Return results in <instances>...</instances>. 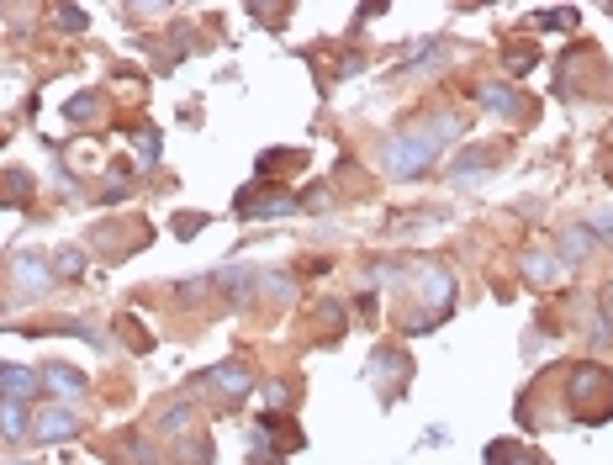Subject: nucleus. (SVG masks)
<instances>
[{
	"instance_id": "nucleus-30",
	"label": "nucleus",
	"mask_w": 613,
	"mask_h": 465,
	"mask_svg": "<svg viewBox=\"0 0 613 465\" xmlns=\"http://www.w3.org/2000/svg\"><path fill=\"white\" fill-rule=\"evenodd\" d=\"M207 222H212L207 212H185V217H175V233L180 238H196V228H207Z\"/></svg>"
},
{
	"instance_id": "nucleus-31",
	"label": "nucleus",
	"mask_w": 613,
	"mask_h": 465,
	"mask_svg": "<svg viewBox=\"0 0 613 465\" xmlns=\"http://www.w3.org/2000/svg\"><path fill=\"white\" fill-rule=\"evenodd\" d=\"M534 69V48H508V74H529Z\"/></svg>"
},
{
	"instance_id": "nucleus-11",
	"label": "nucleus",
	"mask_w": 613,
	"mask_h": 465,
	"mask_svg": "<svg viewBox=\"0 0 613 465\" xmlns=\"http://www.w3.org/2000/svg\"><path fill=\"white\" fill-rule=\"evenodd\" d=\"M212 286L228 296V302H249V296L259 291V270H244V265H228L212 275Z\"/></svg>"
},
{
	"instance_id": "nucleus-17",
	"label": "nucleus",
	"mask_w": 613,
	"mask_h": 465,
	"mask_svg": "<svg viewBox=\"0 0 613 465\" xmlns=\"http://www.w3.org/2000/svg\"><path fill=\"white\" fill-rule=\"evenodd\" d=\"M460 127H466V122H460L455 111H439V117H423L418 122V138H429L434 148H444L450 138H460Z\"/></svg>"
},
{
	"instance_id": "nucleus-27",
	"label": "nucleus",
	"mask_w": 613,
	"mask_h": 465,
	"mask_svg": "<svg viewBox=\"0 0 613 465\" xmlns=\"http://www.w3.org/2000/svg\"><path fill=\"white\" fill-rule=\"evenodd\" d=\"M307 154H270V159H259V170L265 175H286V170H302Z\"/></svg>"
},
{
	"instance_id": "nucleus-24",
	"label": "nucleus",
	"mask_w": 613,
	"mask_h": 465,
	"mask_svg": "<svg viewBox=\"0 0 613 465\" xmlns=\"http://www.w3.org/2000/svg\"><path fill=\"white\" fill-rule=\"evenodd\" d=\"M133 154H138V170H154V164H159V133H154V127L133 133Z\"/></svg>"
},
{
	"instance_id": "nucleus-2",
	"label": "nucleus",
	"mask_w": 613,
	"mask_h": 465,
	"mask_svg": "<svg viewBox=\"0 0 613 465\" xmlns=\"http://www.w3.org/2000/svg\"><path fill=\"white\" fill-rule=\"evenodd\" d=\"M566 402L577 407V418L582 423H608L592 402H603V407H613V386H608V376H603V365H592V360H582L577 370L566 376Z\"/></svg>"
},
{
	"instance_id": "nucleus-39",
	"label": "nucleus",
	"mask_w": 613,
	"mask_h": 465,
	"mask_svg": "<svg viewBox=\"0 0 613 465\" xmlns=\"http://www.w3.org/2000/svg\"><path fill=\"white\" fill-rule=\"evenodd\" d=\"M603 302H608V307H613V281H608V286H603Z\"/></svg>"
},
{
	"instance_id": "nucleus-34",
	"label": "nucleus",
	"mask_w": 613,
	"mask_h": 465,
	"mask_svg": "<svg viewBox=\"0 0 613 465\" xmlns=\"http://www.w3.org/2000/svg\"><path fill=\"white\" fill-rule=\"evenodd\" d=\"M207 286L212 281H185V286H175V296H180V302H196V296H207Z\"/></svg>"
},
{
	"instance_id": "nucleus-12",
	"label": "nucleus",
	"mask_w": 613,
	"mask_h": 465,
	"mask_svg": "<svg viewBox=\"0 0 613 465\" xmlns=\"http://www.w3.org/2000/svg\"><path fill=\"white\" fill-rule=\"evenodd\" d=\"M487 465H550L534 444H518V439H492L487 444Z\"/></svg>"
},
{
	"instance_id": "nucleus-38",
	"label": "nucleus",
	"mask_w": 613,
	"mask_h": 465,
	"mask_svg": "<svg viewBox=\"0 0 613 465\" xmlns=\"http://www.w3.org/2000/svg\"><path fill=\"white\" fill-rule=\"evenodd\" d=\"M249 465H281V455H259V450H254V455H249Z\"/></svg>"
},
{
	"instance_id": "nucleus-19",
	"label": "nucleus",
	"mask_w": 613,
	"mask_h": 465,
	"mask_svg": "<svg viewBox=\"0 0 613 465\" xmlns=\"http://www.w3.org/2000/svg\"><path fill=\"white\" fill-rule=\"evenodd\" d=\"M518 270H524V281H534V286L555 281V259L545 249H524V254H518Z\"/></svg>"
},
{
	"instance_id": "nucleus-22",
	"label": "nucleus",
	"mask_w": 613,
	"mask_h": 465,
	"mask_svg": "<svg viewBox=\"0 0 613 465\" xmlns=\"http://www.w3.org/2000/svg\"><path fill=\"white\" fill-rule=\"evenodd\" d=\"M191 423H196V407L191 402H175V407H164V413H159V429L164 434H185Z\"/></svg>"
},
{
	"instance_id": "nucleus-26",
	"label": "nucleus",
	"mask_w": 613,
	"mask_h": 465,
	"mask_svg": "<svg viewBox=\"0 0 613 465\" xmlns=\"http://www.w3.org/2000/svg\"><path fill=\"white\" fill-rule=\"evenodd\" d=\"M53 270H59V275H69V281H80V275H85V249H53Z\"/></svg>"
},
{
	"instance_id": "nucleus-7",
	"label": "nucleus",
	"mask_w": 613,
	"mask_h": 465,
	"mask_svg": "<svg viewBox=\"0 0 613 465\" xmlns=\"http://www.w3.org/2000/svg\"><path fill=\"white\" fill-rule=\"evenodd\" d=\"M254 434L265 439L275 455H296V450H307V434L296 429V423H291L286 413H265V418H259V429H254Z\"/></svg>"
},
{
	"instance_id": "nucleus-8",
	"label": "nucleus",
	"mask_w": 613,
	"mask_h": 465,
	"mask_svg": "<svg viewBox=\"0 0 613 465\" xmlns=\"http://www.w3.org/2000/svg\"><path fill=\"white\" fill-rule=\"evenodd\" d=\"M37 386H43V376H32L27 365H0V402L32 407L37 402Z\"/></svg>"
},
{
	"instance_id": "nucleus-10",
	"label": "nucleus",
	"mask_w": 613,
	"mask_h": 465,
	"mask_svg": "<svg viewBox=\"0 0 613 465\" xmlns=\"http://www.w3.org/2000/svg\"><path fill=\"white\" fill-rule=\"evenodd\" d=\"M418 296H423V302H429V307L439 312V318H450V302H455V281H450V275H444V270L434 265V270H423V275H418Z\"/></svg>"
},
{
	"instance_id": "nucleus-28",
	"label": "nucleus",
	"mask_w": 613,
	"mask_h": 465,
	"mask_svg": "<svg viewBox=\"0 0 613 465\" xmlns=\"http://www.w3.org/2000/svg\"><path fill=\"white\" fill-rule=\"evenodd\" d=\"M259 392H265L270 413H286V407H291V386H286V381H265V386H259Z\"/></svg>"
},
{
	"instance_id": "nucleus-33",
	"label": "nucleus",
	"mask_w": 613,
	"mask_h": 465,
	"mask_svg": "<svg viewBox=\"0 0 613 465\" xmlns=\"http://www.w3.org/2000/svg\"><path fill=\"white\" fill-rule=\"evenodd\" d=\"M487 164H492V154H466V159H455V175L466 180L471 170H487Z\"/></svg>"
},
{
	"instance_id": "nucleus-25",
	"label": "nucleus",
	"mask_w": 613,
	"mask_h": 465,
	"mask_svg": "<svg viewBox=\"0 0 613 465\" xmlns=\"http://www.w3.org/2000/svg\"><path fill=\"white\" fill-rule=\"evenodd\" d=\"M529 22L540 27V32H566V27H577V11H571V6H561V11H534Z\"/></svg>"
},
{
	"instance_id": "nucleus-36",
	"label": "nucleus",
	"mask_w": 613,
	"mask_h": 465,
	"mask_svg": "<svg viewBox=\"0 0 613 465\" xmlns=\"http://www.w3.org/2000/svg\"><path fill=\"white\" fill-rule=\"evenodd\" d=\"M598 318H603V312H598ZM592 344H613V323H608V318L592 323Z\"/></svg>"
},
{
	"instance_id": "nucleus-4",
	"label": "nucleus",
	"mask_w": 613,
	"mask_h": 465,
	"mask_svg": "<svg viewBox=\"0 0 613 465\" xmlns=\"http://www.w3.org/2000/svg\"><path fill=\"white\" fill-rule=\"evenodd\" d=\"M11 281H16V296L37 302V296H48V291H53V259H48V254H37V249L11 254Z\"/></svg>"
},
{
	"instance_id": "nucleus-35",
	"label": "nucleus",
	"mask_w": 613,
	"mask_h": 465,
	"mask_svg": "<svg viewBox=\"0 0 613 465\" xmlns=\"http://www.w3.org/2000/svg\"><path fill=\"white\" fill-rule=\"evenodd\" d=\"M122 333H127V344H133V349H148V344H154V339H148V333H143L138 323H122Z\"/></svg>"
},
{
	"instance_id": "nucleus-29",
	"label": "nucleus",
	"mask_w": 613,
	"mask_h": 465,
	"mask_svg": "<svg viewBox=\"0 0 613 465\" xmlns=\"http://www.w3.org/2000/svg\"><path fill=\"white\" fill-rule=\"evenodd\" d=\"M53 22H59L64 32H85V11L80 6H59V11H53Z\"/></svg>"
},
{
	"instance_id": "nucleus-23",
	"label": "nucleus",
	"mask_w": 613,
	"mask_h": 465,
	"mask_svg": "<svg viewBox=\"0 0 613 465\" xmlns=\"http://www.w3.org/2000/svg\"><path fill=\"white\" fill-rule=\"evenodd\" d=\"M96 111H101V96H96V90H80V96H74V101L64 106V122H74V127H80V122H90V117H96Z\"/></svg>"
},
{
	"instance_id": "nucleus-20",
	"label": "nucleus",
	"mask_w": 613,
	"mask_h": 465,
	"mask_svg": "<svg viewBox=\"0 0 613 465\" xmlns=\"http://www.w3.org/2000/svg\"><path fill=\"white\" fill-rule=\"evenodd\" d=\"M0 201L27 207V201H32V175L27 170H6V175H0Z\"/></svg>"
},
{
	"instance_id": "nucleus-3",
	"label": "nucleus",
	"mask_w": 613,
	"mask_h": 465,
	"mask_svg": "<svg viewBox=\"0 0 613 465\" xmlns=\"http://www.w3.org/2000/svg\"><path fill=\"white\" fill-rule=\"evenodd\" d=\"M196 386H217L222 407H238V402H249V392H254V370L238 365V360H222V365L196 370Z\"/></svg>"
},
{
	"instance_id": "nucleus-9",
	"label": "nucleus",
	"mask_w": 613,
	"mask_h": 465,
	"mask_svg": "<svg viewBox=\"0 0 613 465\" xmlns=\"http://www.w3.org/2000/svg\"><path fill=\"white\" fill-rule=\"evenodd\" d=\"M43 386H48V392H53V402H80L85 392H90V376H80V370H69V365H59V360H53V365H43Z\"/></svg>"
},
{
	"instance_id": "nucleus-32",
	"label": "nucleus",
	"mask_w": 613,
	"mask_h": 465,
	"mask_svg": "<svg viewBox=\"0 0 613 465\" xmlns=\"http://www.w3.org/2000/svg\"><path fill=\"white\" fill-rule=\"evenodd\" d=\"M592 238H608V244H613V207L592 212Z\"/></svg>"
},
{
	"instance_id": "nucleus-5",
	"label": "nucleus",
	"mask_w": 613,
	"mask_h": 465,
	"mask_svg": "<svg viewBox=\"0 0 613 465\" xmlns=\"http://www.w3.org/2000/svg\"><path fill=\"white\" fill-rule=\"evenodd\" d=\"M370 381H376L386 397H402V386L413 381V355H407L402 344H381L376 355H370Z\"/></svg>"
},
{
	"instance_id": "nucleus-21",
	"label": "nucleus",
	"mask_w": 613,
	"mask_h": 465,
	"mask_svg": "<svg viewBox=\"0 0 613 465\" xmlns=\"http://www.w3.org/2000/svg\"><path fill=\"white\" fill-rule=\"evenodd\" d=\"M122 444H127V450L117 455V465H159V455H154V444H148V439L122 434Z\"/></svg>"
},
{
	"instance_id": "nucleus-1",
	"label": "nucleus",
	"mask_w": 613,
	"mask_h": 465,
	"mask_svg": "<svg viewBox=\"0 0 613 465\" xmlns=\"http://www.w3.org/2000/svg\"><path fill=\"white\" fill-rule=\"evenodd\" d=\"M434 159H439V148L429 138H418V133H397V138H386V148H381V170L392 175V180L429 175Z\"/></svg>"
},
{
	"instance_id": "nucleus-13",
	"label": "nucleus",
	"mask_w": 613,
	"mask_h": 465,
	"mask_svg": "<svg viewBox=\"0 0 613 465\" xmlns=\"http://www.w3.org/2000/svg\"><path fill=\"white\" fill-rule=\"evenodd\" d=\"M476 101L487 106V111H497V117H513L518 106H529V101L518 96L513 85H503V80H481V85H476Z\"/></svg>"
},
{
	"instance_id": "nucleus-14",
	"label": "nucleus",
	"mask_w": 613,
	"mask_h": 465,
	"mask_svg": "<svg viewBox=\"0 0 613 465\" xmlns=\"http://www.w3.org/2000/svg\"><path fill=\"white\" fill-rule=\"evenodd\" d=\"M296 207H302V201H291V196H265V201H259V196H238V217H291Z\"/></svg>"
},
{
	"instance_id": "nucleus-18",
	"label": "nucleus",
	"mask_w": 613,
	"mask_h": 465,
	"mask_svg": "<svg viewBox=\"0 0 613 465\" xmlns=\"http://www.w3.org/2000/svg\"><path fill=\"white\" fill-rule=\"evenodd\" d=\"M592 249H598L592 228H566V233H561V265H582Z\"/></svg>"
},
{
	"instance_id": "nucleus-6",
	"label": "nucleus",
	"mask_w": 613,
	"mask_h": 465,
	"mask_svg": "<svg viewBox=\"0 0 613 465\" xmlns=\"http://www.w3.org/2000/svg\"><path fill=\"white\" fill-rule=\"evenodd\" d=\"M85 423H80V413H69V407H43V413L32 418V444H69L74 434H80Z\"/></svg>"
},
{
	"instance_id": "nucleus-40",
	"label": "nucleus",
	"mask_w": 613,
	"mask_h": 465,
	"mask_svg": "<svg viewBox=\"0 0 613 465\" xmlns=\"http://www.w3.org/2000/svg\"><path fill=\"white\" fill-rule=\"evenodd\" d=\"M6 465H37V460H6Z\"/></svg>"
},
{
	"instance_id": "nucleus-16",
	"label": "nucleus",
	"mask_w": 613,
	"mask_h": 465,
	"mask_svg": "<svg viewBox=\"0 0 613 465\" xmlns=\"http://www.w3.org/2000/svg\"><path fill=\"white\" fill-rule=\"evenodd\" d=\"M212 460H217V450H212L207 434H191L170 450V465H212Z\"/></svg>"
},
{
	"instance_id": "nucleus-15",
	"label": "nucleus",
	"mask_w": 613,
	"mask_h": 465,
	"mask_svg": "<svg viewBox=\"0 0 613 465\" xmlns=\"http://www.w3.org/2000/svg\"><path fill=\"white\" fill-rule=\"evenodd\" d=\"M32 434V413L22 402H0V439L6 444H22Z\"/></svg>"
},
{
	"instance_id": "nucleus-37",
	"label": "nucleus",
	"mask_w": 613,
	"mask_h": 465,
	"mask_svg": "<svg viewBox=\"0 0 613 465\" xmlns=\"http://www.w3.org/2000/svg\"><path fill=\"white\" fill-rule=\"evenodd\" d=\"M444 439H450V429H423V444H429V450H434V444H444Z\"/></svg>"
}]
</instances>
